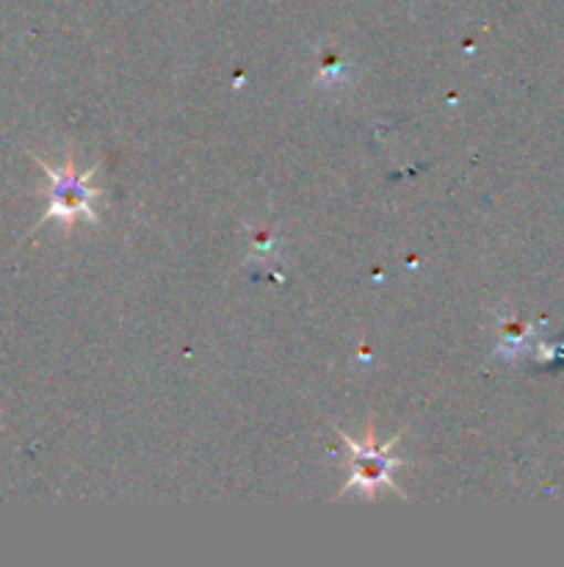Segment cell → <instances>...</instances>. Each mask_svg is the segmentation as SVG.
Wrapping results in <instances>:
<instances>
[{"instance_id":"obj_1","label":"cell","mask_w":564,"mask_h":567,"mask_svg":"<svg viewBox=\"0 0 564 567\" xmlns=\"http://www.w3.org/2000/svg\"><path fill=\"white\" fill-rule=\"evenodd\" d=\"M337 435H341V441L346 443V449H348V480L335 498H343L346 493H359L363 498H370V502H374V496L379 487H385V491H393V493H398L401 498H407L401 491H398L396 482H393V471L401 468L404 465V460L393 457V446L401 441V432H398V435H393L387 443H382V446H376L374 419H370L368 432H365L363 441H354V437H348L346 432H341V430H337Z\"/></svg>"},{"instance_id":"obj_2","label":"cell","mask_w":564,"mask_h":567,"mask_svg":"<svg viewBox=\"0 0 564 567\" xmlns=\"http://www.w3.org/2000/svg\"><path fill=\"white\" fill-rule=\"evenodd\" d=\"M36 164L42 166L44 175L50 177V205L48 214L39 219V225L55 219L61 221L66 233H72L75 221L86 219L92 225H100V216L94 210V199H100V188L88 186V181L94 177L97 166L94 169H77L75 155H66L64 166H48L44 161L36 158Z\"/></svg>"}]
</instances>
